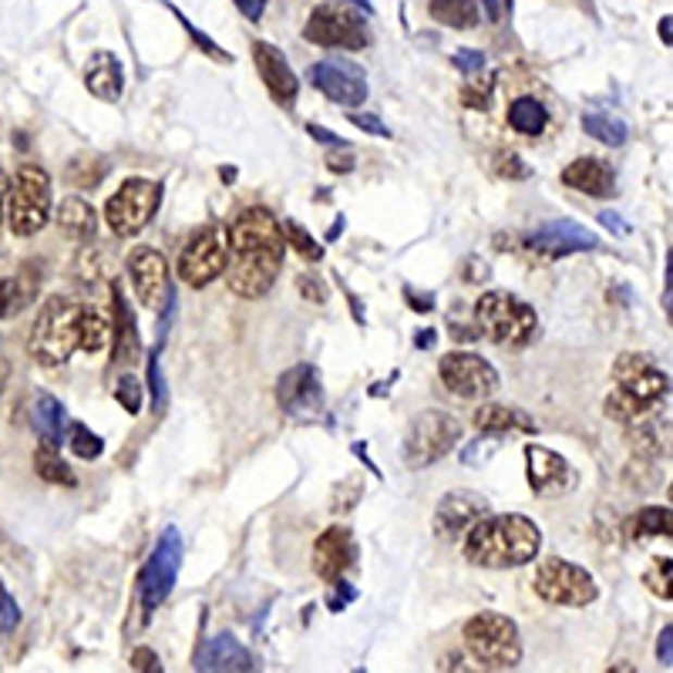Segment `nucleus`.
Listing matches in <instances>:
<instances>
[{
    "label": "nucleus",
    "mask_w": 673,
    "mask_h": 673,
    "mask_svg": "<svg viewBox=\"0 0 673 673\" xmlns=\"http://www.w3.org/2000/svg\"><path fill=\"white\" fill-rule=\"evenodd\" d=\"M358 565V539L347 525L324 528L313 543V573L324 583H340Z\"/></svg>",
    "instance_id": "aec40b11"
},
{
    "label": "nucleus",
    "mask_w": 673,
    "mask_h": 673,
    "mask_svg": "<svg viewBox=\"0 0 673 673\" xmlns=\"http://www.w3.org/2000/svg\"><path fill=\"white\" fill-rule=\"evenodd\" d=\"M112 303H115V364L128 367L138 361V327H135V313L128 310V300L122 294V287L115 283L112 287Z\"/></svg>",
    "instance_id": "cd10ccee"
},
{
    "label": "nucleus",
    "mask_w": 673,
    "mask_h": 673,
    "mask_svg": "<svg viewBox=\"0 0 673 673\" xmlns=\"http://www.w3.org/2000/svg\"><path fill=\"white\" fill-rule=\"evenodd\" d=\"M51 220V179L38 165H24L14 179V192L8 202V223L14 236L41 233Z\"/></svg>",
    "instance_id": "6e6552de"
},
{
    "label": "nucleus",
    "mask_w": 673,
    "mask_h": 673,
    "mask_svg": "<svg viewBox=\"0 0 673 673\" xmlns=\"http://www.w3.org/2000/svg\"><path fill=\"white\" fill-rule=\"evenodd\" d=\"M226 239H229V253L223 273L229 290L242 300L266 297L283 273V253H287L279 220L263 205L242 209L236 223L226 229Z\"/></svg>",
    "instance_id": "f257e3e1"
},
{
    "label": "nucleus",
    "mask_w": 673,
    "mask_h": 673,
    "mask_svg": "<svg viewBox=\"0 0 673 673\" xmlns=\"http://www.w3.org/2000/svg\"><path fill=\"white\" fill-rule=\"evenodd\" d=\"M673 515H670V509L663 506H650V509H640L633 515V522H630V536L633 539H644V536H670L673 533Z\"/></svg>",
    "instance_id": "c9c22d12"
},
{
    "label": "nucleus",
    "mask_w": 673,
    "mask_h": 673,
    "mask_svg": "<svg viewBox=\"0 0 673 673\" xmlns=\"http://www.w3.org/2000/svg\"><path fill=\"white\" fill-rule=\"evenodd\" d=\"M183 570V536L179 528L169 525L159 536L146 570H141V583H138V599L141 610H146V620L155 616V610L169 599V593L175 589V579H179Z\"/></svg>",
    "instance_id": "1a4fd4ad"
},
{
    "label": "nucleus",
    "mask_w": 673,
    "mask_h": 673,
    "mask_svg": "<svg viewBox=\"0 0 673 673\" xmlns=\"http://www.w3.org/2000/svg\"><path fill=\"white\" fill-rule=\"evenodd\" d=\"M451 64L462 71V75H475V71H482L485 67V54L482 51H469V48H462V51H454L451 54Z\"/></svg>",
    "instance_id": "49530a36"
},
{
    "label": "nucleus",
    "mask_w": 673,
    "mask_h": 673,
    "mask_svg": "<svg viewBox=\"0 0 673 673\" xmlns=\"http://www.w3.org/2000/svg\"><path fill=\"white\" fill-rule=\"evenodd\" d=\"M34 300H38V273L34 270H21L0 279V321H11Z\"/></svg>",
    "instance_id": "c85d7f7f"
},
{
    "label": "nucleus",
    "mask_w": 673,
    "mask_h": 673,
    "mask_svg": "<svg viewBox=\"0 0 673 673\" xmlns=\"http://www.w3.org/2000/svg\"><path fill=\"white\" fill-rule=\"evenodd\" d=\"M279 233H283V242H290L303 260H310V263H321V260H324V246L316 242L300 223L283 220V223H279Z\"/></svg>",
    "instance_id": "e433bc0d"
},
{
    "label": "nucleus",
    "mask_w": 673,
    "mask_h": 673,
    "mask_svg": "<svg viewBox=\"0 0 673 673\" xmlns=\"http://www.w3.org/2000/svg\"><path fill=\"white\" fill-rule=\"evenodd\" d=\"M475 428L482 435L506 438V435H536L539 424L525 411H515V408H506V404H482L475 411Z\"/></svg>",
    "instance_id": "a878e982"
},
{
    "label": "nucleus",
    "mask_w": 673,
    "mask_h": 673,
    "mask_svg": "<svg viewBox=\"0 0 673 673\" xmlns=\"http://www.w3.org/2000/svg\"><path fill=\"white\" fill-rule=\"evenodd\" d=\"M666 395L670 377L650 353H620L610 374V395L603 401V411L616 424H630L633 428V424L653 421Z\"/></svg>",
    "instance_id": "f03ea898"
},
{
    "label": "nucleus",
    "mask_w": 673,
    "mask_h": 673,
    "mask_svg": "<svg viewBox=\"0 0 673 673\" xmlns=\"http://www.w3.org/2000/svg\"><path fill=\"white\" fill-rule=\"evenodd\" d=\"M465 647L482 670H515L522 663L519 626L502 613H478L465 623Z\"/></svg>",
    "instance_id": "423d86ee"
},
{
    "label": "nucleus",
    "mask_w": 673,
    "mask_h": 673,
    "mask_svg": "<svg viewBox=\"0 0 673 673\" xmlns=\"http://www.w3.org/2000/svg\"><path fill=\"white\" fill-rule=\"evenodd\" d=\"M149 391H152V408L165 411L169 387H165V374H162V364H159V347L149 353Z\"/></svg>",
    "instance_id": "a19ab883"
},
{
    "label": "nucleus",
    "mask_w": 673,
    "mask_h": 673,
    "mask_svg": "<svg viewBox=\"0 0 673 673\" xmlns=\"http://www.w3.org/2000/svg\"><path fill=\"white\" fill-rule=\"evenodd\" d=\"M660 38H663V45L673 41V17H663V21H660Z\"/></svg>",
    "instance_id": "bf43d9fd"
},
{
    "label": "nucleus",
    "mask_w": 673,
    "mask_h": 673,
    "mask_svg": "<svg viewBox=\"0 0 673 673\" xmlns=\"http://www.w3.org/2000/svg\"><path fill=\"white\" fill-rule=\"evenodd\" d=\"M307 78H310V85L321 91L324 98L344 104V109H353V104H361V101L367 98V78H364V71L353 64V61H344V58H327V61L310 64Z\"/></svg>",
    "instance_id": "f3484780"
},
{
    "label": "nucleus",
    "mask_w": 673,
    "mask_h": 673,
    "mask_svg": "<svg viewBox=\"0 0 673 673\" xmlns=\"http://www.w3.org/2000/svg\"><path fill=\"white\" fill-rule=\"evenodd\" d=\"M432 344H435V331H421L414 337V347H432Z\"/></svg>",
    "instance_id": "052dcab7"
},
{
    "label": "nucleus",
    "mask_w": 673,
    "mask_h": 673,
    "mask_svg": "<svg viewBox=\"0 0 673 673\" xmlns=\"http://www.w3.org/2000/svg\"><path fill=\"white\" fill-rule=\"evenodd\" d=\"M34 469H38V475L45 482H54V485H75V472L67 469V462L61 458V448L54 445H41L38 451H34Z\"/></svg>",
    "instance_id": "72a5a7b5"
},
{
    "label": "nucleus",
    "mask_w": 673,
    "mask_h": 673,
    "mask_svg": "<svg viewBox=\"0 0 673 673\" xmlns=\"http://www.w3.org/2000/svg\"><path fill=\"white\" fill-rule=\"evenodd\" d=\"M4 189L8 183H4V172H0V220H4Z\"/></svg>",
    "instance_id": "e2e57ef3"
},
{
    "label": "nucleus",
    "mask_w": 673,
    "mask_h": 673,
    "mask_svg": "<svg viewBox=\"0 0 673 673\" xmlns=\"http://www.w3.org/2000/svg\"><path fill=\"white\" fill-rule=\"evenodd\" d=\"M536 593L546 599L552 607H570V610H579V607H589L593 599L599 596L596 589V579L583 570V565L570 562V559H559V556H549L539 562L536 570Z\"/></svg>",
    "instance_id": "9d476101"
},
{
    "label": "nucleus",
    "mask_w": 673,
    "mask_h": 673,
    "mask_svg": "<svg viewBox=\"0 0 673 673\" xmlns=\"http://www.w3.org/2000/svg\"><path fill=\"white\" fill-rule=\"evenodd\" d=\"M428 14L454 30H472L478 27V0H428Z\"/></svg>",
    "instance_id": "7c9ffc66"
},
{
    "label": "nucleus",
    "mask_w": 673,
    "mask_h": 673,
    "mask_svg": "<svg viewBox=\"0 0 673 673\" xmlns=\"http://www.w3.org/2000/svg\"><path fill=\"white\" fill-rule=\"evenodd\" d=\"M30 428L45 445L61 448L64 445V432H67V411L54 395H38L30 404Z\"/></svg>",
    "instance_id": "bb28decb"
},
{
    "label": "nucleus",
    "mask_w": 673,
    "mask_h": 673,
    "mask_svg": "<svg viewBox=\"0 0 673 673\" xmlns=\"http://www.w3.org/2000/svg\"><path fill=\"white\" fill-rule=\"evenodd\" d=\"M276 401L297 421H310L324 411V381L313 364H294L276 381Z\"/></svg>",
    "instance_id": "dca6fc26"
},
{
    "label": "nucleus",
    "mask_w": 673,
    "mask_h": 673,
    "mask_svg": "<svg viewBox=\"0 0 673 673\" xmlns=\"http://www.w3.org/2000/svg\"><path fill=\"white\" fill-rule=\"evenodd\" d=\"M297 290H300L307 300H313V303H324V300H327V287H324L321 276H300V279H297Z\"/></svg>",
    "instance_id": "de8ad7c7"
},
{
    "label": "nucleus",
    "mask_w": 673,
    "mask_h": 673,
    "mask_svg": "<svg viewBox=\"0 0 673 673\" xmlns=\"http://www.w3.org/2000/svg\"><path fill=\"white\" fill-rule=\"evenodd\" d=\"M599 223H603L613 236H630L633 233V226L623 216H616V212H599Z\"/></svg>",
    "instance_id": "864d4df0"
},
{
    "label": "nucleus",
    "mask_w": 673,
    "mask_h": 673,
    "mask_svg": "<svg viewBox=\"0 0 673 673\" xmlns=\"http://www.w3.org/2000/svg\"><path fill=\"white\" fill-rule=\"evenodd\" d=\"M54 216H58V226L64 229V236L78 239V242L95 239L98 216H95V209H91L88 199H82V196H67V199H61Z\"/></svg>",
    "instance_id": "c756f323"
},
{
    "label": "nucleus",
    "mask_w": 673,
    "mask_h": 673,
    "mask_svg": "<svg viewBox=\"0 0 673 673\" xmlns=\"http://www.w3.org/2000/svg\"><path fill=\"white\" fill-rule=\"evenodd\" d=\"M327 169H331V172H350V169H353V152H350V146L331 152V155H327Z\"/></svg>",
    "instance_id": "603ef678"
},
{
    "label": "nucleus",
    "mask_w": 673,
    "mask_h": 673,
    "mask_svg": "<svg viewBox=\"0 0 673 673\" xmlns=\"http://www.w3.org/2000/svg\"><path fill=\"white\" fill-rule=\"evenodd\" d=\"M196 670H209V673H246L257 670L253 653L246 650L233 633H216L212 640L202 644L199 657H196Z\"/></svg>",
    "instance_id": "5701e85b"
},
{
    "label": "nucleus",
    "mask_w": 673,
    "mask_h": 673,
    "mask_svg": "<svg viewBox=\"0 0 673 673\" xmlns=\"http://www.w3.org/2000/svg\"><path fill=\"white\" fill-rule=\"evenodd\" d=\"M159 199H162V189L159 183H149V179H128L122 183V189L109 199L104 205V220L109 226L119 233V236H135L141 233L159 209Z\"/></svg>",
    "instance_id": "ddd939ff"
},
{
    "label": "nucleus",
    "mask_w": 673,
    "mask_h": 673,
    "mask_svg": "<svg viewBox=\"0 0 673 673\" xmlns=\"http://www.w3.org/2000/svg\"><path fill=\"white\" fill-rule=\"evenodd\" d=\"M350 4H353V8H358V11H364V14H374V8H371V0H350Z\"/></svg>",
    "instance_id": "680f3d73"
},
{
    "label": "nucleus",
    "mask_w": 673,
    "mask_h": 673,
    "mask_svg": "<svg viewBox=\"0 0 673 673\" xmlns=\"http://www.w3.org/2000/svg\"><path fill=\"white\" fill-rule=\"evenodd\" d=\"M226 253H229V239H226V229L223 226H205L199 229L189 246L183 250V260H179V276L189 287L202 290L205 283L216 279L223 270H226Z\"/></svg>",
    "instance_id": "4468645a"
},
{
    "label": "nucleus",
    "mask_w": 673,
    "mask_h": 673,
    "mask_svg": "<svg viewBox=\"0 0 673 673\" xmlns=\"http://www.w3.org/2000/svg\"><path fill=\"white\" fill-rule=\"evenodd\" d=\"M340 226H344V220H337V223H334V226H331V233H327V236H331V239H337V236H340V233H344V229H340Z\"/></svg>",
    "instance_id": "69168bd1"
},
{
    "label": "nucleus",
    "mask_w": 673,
    "mask_h": 673,
    "mask_svg": "<svg viewBox=\"0 0 673 673\" xmlns=\"http://www.w3.org/2000/svg\"><path fill=\"white\" fill-rule=\"evenodd\" d=\"M522 246L533 257H543V260H565V257H576V253L599 250V236L576 220H552V223H543L536 233H528L522 239Z\"/></svg>",
    "instance_id": "2eb2a0df"
},
{
    "label": "nucleus",
    "mask_w": 673,
    "mask_h": 673,
    "mask_svg": "<svg viewBox=\"0 0 673 673\" xmlns=\"http://www.w3.org/2000/svg\"><path fill=\"white\" fill-rule=\"evenodd\" d=\"M17 620H21V613H17L14 596L8 589H0V630H14Z\"/></svg>",
    "instance_id": "09e8293b"
},
{
    "label": "nucleus",
    "mask_w": 673,
    "mask_h": 673,
    "mask_svg": "<svg viewBox=\"0 0 673 673\" xmlns=\"http://www.w3.org/2000/svg\"><path fill=\"white\" fill-rule=\"evenodd\" d=\"M132 670H152V673H159L162 663H159V657H155L149 647H138V650L132 653Z\"/></svg>",
    "instance_id": "8fccbe9b"
},
{
    "label": "nucleus",
    "mask_w": 673,
    "mask_h": 673,
    "mask_svg": "<svg viewBox=\"0 0 673 673\" xmlns=\"http://www.w3.org/2000/svg\"><path fill=\"white\" fill-rule=\"evenodd\" d=\"M303 38L316 48H337V51H364L371 45L364 17L344 4L316 8L303 24Z\"/></svg>",
    "instance_id": "9b49d317"
},
{
    "label": "nucleus",
    "mask_w": 673,
    "mask_h": 673,
    "mask_svg": "<svg viewBox=\"0 0 673 673\" xmlns=\"http://www.w3.org/2000/svg\"><path fill=\"white\" fill-rule=\"evenodd\" d=\"M657 660L663 666H673V626L660 630V640H657Z\"/></svg>",
    "instance_id": "3c124183"
},
{
    "label": "nucleus",
    "mask_w": 673,
    "mask_h": 673,
    "mask_svg": "<svg viewBox=\"0 0 673 673\" xmlns=\"http://www.w3.org/2000/svg\"><path fill=\"white\" fill-rule=\"evenodd\" d=\"M404 297H408L414 307H421L417 313H432V310H435V300H432V297H417L414 290H404Z\"/></svg>",
    "instance_id": "13d9d810"
},
{
    "label": "nucleus",
    "mask_w": 673,
    "mask_h": 673,
    "mask_svg": "<svg viewBox=\"0 0 673 673\" xmlns=\"http://www.w3.org/2000/svg\"><path fill=\"white\" fill-rule=\"evenodd\" d=\"M475 327L495 347H525L539 331V316L515 294L488 290L475 303Z\"/></svg>",
    "instance_id": "39448f33"
},
{
    "label": "nucleus",
    "mask_w": 673,
    "mask_h": 673,
    "mask_svg": "<svg viewBox=\"0 0 673 673\" xmlns=\"http://www.w3.org/2000/svg\"><path fill=\"white\" fill-rule=\"evenodd\" d=\"M85 85L98 101H119L125 91V71L112 51H95L85 67Z\"/></svg>",
    "instance_id": "393cba45"
},
{
    "label": "nucleus",
    "mask_w": 673,
    "mask_h": 673,
    "mask_svg": "<svg viewBox=\"0 0 673 673\" xmlns=\"http://www.w3.org/2000/svg\"><path fill=\"white\" fill-rule=\"evenodd\" d=\"M488 21H502V0H478Z\"/></svg>",
    "instance_id": "4d7b16f0"
},
{
    "label": "nucleus",
    "mask_w": 673,
    "mask_h": 673,
    "mask_svg": "<svg viewBox=\"0 0 673 673\" xmlns=\"http://www.w3.org/2000/svg\"><path fill=\"white\" fill-rule=\"evenodd\" d=\"M165 8H169V11L175 14V21H179V24L186 27V34H189V38L196 41V48H202V51H205L209 58H216V61H233V54H229V51H223V48H220L216 41L209 38V34H202V30H199V27H196V24H192V21L186 17V14H183L179 8H175V4H169V0H165Z\"/></svg>",
    "instance_id": "58836bf2"
},
{
    "label": "nucleus",
    "mask_w": 673,
    "mask_h": 673,
    "mask_svg": "<svg viewBox=\"0 0 673 673\" xmlns=\"http://www.w3.org/2000/svg\"><path fill=\"white\" fill-rule=\"evenodd\" d=\"M491 88H495V75L491 71H475L472 75V85L465 88V95H462V101L469 104V109H478V112H485L488 104H491Z\"/></svg>",
    "instance_id": "ea45409f"
},
{
    "label": "nucleus",
    "mask_w": 673,
    "mask_h": 673,
    "mask_svg": "<svg viewBox=\"0 0 673 673\" xmlns=\"http://www.w3.org/2000/svg\"><path fill=\"white\" fill-rule=\"evenodd\" d=\"M347 122H350V125H358L361 132L377 135V138H391V128H387L377 115H367V112H350V115H347Z\"/></svg>",
    "instance_id": "a18cd8bd"
},
{
    "label": "nucleus",
    "mask_w": 673,
    "mask_h": 673,
    "mask_svg": "<svg viewBox=\"0 0 673 673\" xmlns=\"http://www.w3.org/2000/svg\"><path fill=\"white\" fill-rule=\"evenodd\" d=\"M462 441V421L448 411H421L408 424V435L401 445L408 469H428Z\"/></svg>",
    "instance_id": "0eeeda50"
},
{
    "label": "nucleus",
    "mask_w": 673,
    "mask_h": 673,
    "mask_svg": "<svg viewBox=\"0 0 673 673\" xmlns=\"http://www.w3.org/2000/svg\"><path fill=\"white\" fill-rule=\"evenodd\" d=\"M253 61H257V71L260 78L270 91V98L276 104H283V109H290V104L297 101V91H300V82L294 75V67L287 61V54H283L276 45L270 41H253Z\"/></svg>",
    "instance_id": "412c9836"
},
{
    "label": "nucleus",
    "mask_w": 673,
    "mask_h": 673,
    "mask_svg": "<svg viewBox=\"0 0 673 673\" xmlns=\"http://www.w3.org/2000/svg\"><path fill=\"white\" fill-rule=\"evenodd\" d=\"M495 172H499L502 179H528V165L512 149H502L499 155H495Z\"/></svg>",
    "instance_id": "37998d69"
},
{
    "label": "nucleus",
    "mask_w": 673,
    "mask_h": 673,
    "mask_svg": "<svg viewBox=\"0 0 673 673\" xmlns=\"http://www.w3.org/2000/svg\"><path fill=\"white\" fill-rule=\"evenodd\" d=\"M223 183H229V186L236 183V169H223Z\"/></svg>",
    "instance_id": "0e129e2a"
},
{
    "label": "nucleus",
    "mask_w": 673,
    "mask_h": 673,
    "mask_svg": "<svg viewBox=\"0 0 673 673\" xmlns=\"http://www.w3.org/2000/svg\"><path fill=\"white\" fill-rule=\"evenodd\" d=\"M307 135L316 138V141H324V146H334V149L350 146V141H344L340 135H334V132H327V128H321V125H307Z\"/></svg>",
    "instance_id": "6e6d98bb"
},
{
    "label": "nucleus",
    "mask_w": 673,
    "mask_h": 673,
    "mask_svg": "<svg viewBox=\"0 0 673 673\" xmlns=\"http://www.w3.org/2000/svg\"><path fill=\"white\" fill-rule=\"evenodd\" d=\"M670 570H673L670 559H657V562L650 565V573H647V586H650L660 599H670Z\"/></svg>",
    "instance_id": "c03bdc74"
},
{
    "label": "nucleus",
    "mask_w": 673,
    "mask_h": 673,
    "mask_svg": "<svg viewBox=\"0 0 673 673\" xmlns=\"http://www.w3.org/2000/svg\"><path fill=\"white\" fill-rule=\"evenodd\" d=\"M438 377L441 384L454 398H465V401H482V398H491L499 391V371H495L485 358L478 353H469V350H451L441 358L438 364Z\"/></svg>",
    "instance_id": "f8f14e48"
},
{
    "label": "nucleus",
    "mask_w": 673,
    "mask_h": 673,
    "mask_svg": "<svg viewBox=\"0 0 673 673\" xmlns=\"http://www.w3.org/2000/svg\"><path fill=\"white\" fill-rule=\"evenodd\" d=\"M82 310L85 303L54 294L41 303L27 337V353L45 367H61L82 350Z\"/></svg>",
    "instance_id": "20e7f679"
},
{
    "label": "nucleus",
    "mask_w": 673,
    "mask_h": 673,
    "mask_svg": "<svg viewBox=\"0 0 673 673\" xmlns=\"http://www.w3.org/2000/svg\"><path fill=\"white\" fill-rule=\"evenodd\" d=\"M583 128H586L589 138L603 141L607 149H620V146H626V138H630L626 122H620V119H613V115H596V112H589V115L583 119Z\"/></svg>",
    "instance_id": "f704fd0d"
},
{
    "label": "nucleus",
    "mask_w": 673,
    "mask_h": 673,
    "mask_svg": "<svg viewBox=\"0 0 673 673\" xmlns=\"http://www.w3.org/2000/svg\"><path fill=\"white\" fill-rule=\"evenodd\" d=\"M128 276H132V287L141 307H149V310L165 307L172 287H169V263L159 250H152V246H135L128 257Z\"/></svg>",
    "instance_id": "6ab92c4d"
},
{
    "label": "nucleus",
    "mask_w": 673,
    "mask_h": 673,
    "mask_svg": "<svg viewBox=\"0 0 673 673\" xmlns=\"http://www.w3.org/2000/svg\"><path fill=\"white\" fill-rule=\"evenodd\" d=\"M543 546V533L525 515H485L469 528L465 559L482 570H515L536 559Z\"/></svg>",
    "instance_id": "7ed1b4c3"
},
{
    "label": "nucleus",
    "mask_w": 673,
    "mask_h": 673,
    "mask_svg": "<svg viewBox=\"0 0 673 673\" xmlns=\"http://www.w3.org/2000/svg\"><path fill=\"white\" fill-rule=\"evenodd\" d=\"M485 515H488V502L478 491H462V488L448 491L435 509V533L445 539H454V536L469 533V528Z\"/></svg>",
    "instance_id": "4be33fe9"
},
{
    "label": "nucleus",
    "mask_w": 673,
    "mask_h": 673,
    "mask_svg": "<svg viewBox=\"0 0 673 673\" xmlns=\"http://www.w3.org/2000/svg\"><path fill=\"white\" fill-rule=\"evenodd\" d=\"M112 344V321L109 313L98 307H85L82 310V350L85 353H101Z\"/></svg>",
    "instance_id": "473e14b6"
},
{
    "label": "nucleus",
    "mask_w": 673,
    "mask_h": 673,
    "mask_svg": "<svg viewBox=\"0 0 673 673\" xmlns=\"http://www.w3.org/2000/svg\"><path fill=\"white\" fill-rule=\"evenodd\" d=\"M115 401L128 411V414H138L141 411V381L135 374H125L115 387Z\"/></svg>",
    "instance_id": "79ce46f5"
},
{
    "label": "nucleus",
    "mask_w": 673,
    "mask_h": 673,
    "mask_svg": "<svg viewBox=\"0 0 673 673\" xmlns=\"http://www.w3.org/2000/svg\"><path fill=\"white\" fill-rule=\"evenodd\" d=\"M509 125L519 132V135H543L549 128V112L539 98H515L509 104Z\"/></svg>",
    "instance_id": "2f4dec72"
},
{
    "label": "nucleus",
    "mask_w": 673,
    "mask_h": 673,
    "mask_svg": "<svg viewBox=\"0 0 673 673\" xmlns=\"http://www.w3.org/2000/svg\"><path fill=\"white\" fill-rule=\"evenodd\" d=\"M506 8H512V0H506Z\"/></svg>",
    "instance_id": "338daca9"
},
{
    "label": "nucleus",
    "mask_w": 673,
    "mask_h": 673,
    "mask_svg": "<svg viewBox=\"0 0 673 673\" xmlns=\"http://www.w3.org/2000/svg\"><path fill=\"white\" fill-rule=\"evenodd\" d=\"M233 4L246 21H260L263 11H266V0H233Z\"/></svg>",
    "instance_id": "5fc2aeb1"
},
{
    "label": "nucleus",
    "mask_w": 673,
    "mask_h": 673,
    "mask_svg": "<svg viewBox=\"0 0 673 673\" xmlns=\"http://www.w3.org/2000/svg\"><path fill=\"white\" fill-rule=\"evenodd\" d=\"M562 186L596 196V199H607L616 192V175L607 162H599V159H576L562 169Z\"/></svg>",
    "instance_id": "b1692460"
},
{
    "label": "nucleus",
    "mask_w": 673,
    "mask_h": 673,
    "mask_svg": "<svg viewBox=\"0 0 673 673\" xmlns=\"http://www.w3.org/2000/svg\"><path fill=\"white\" fill-rule=\"evenodd\" d=\"M64 438H67V448L75 451L78 458H85V462H95V458L104 451V441L88 428V424H82V421H71Z\"/></svg>",
    "instance_id": "4c0bfd02"
},
{
    "label": "nucleus",
    "mask_w": 673,
    "mask_h": 673,
    "mask_svg": "<svg viewBox=\"0 0 673 673\" xmlns=\"http://www.w3.org/2000/svg\"><path fill=\"white\" fill-rule=\"evenodd\" d=\"M525 472H528V488L539 499H562L579 485L576 469L552 448L543 445H525Z\"/></svg>",
    "instance_id": "a211bd4d"
}]
</instances>
